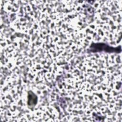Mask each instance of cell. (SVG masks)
I'll use <instances>...</instances> for the list:
<instances>
[{"label": "cell", "instance_id": "cell-1", "mask_svg": "<svg viewBox=\"0 0 122 122\" xmlns=\"http://www.w3.org/2000/svg\"><path fill=\"white\" fill-rule=\"evenodd\" d=\"M38 97L32 91H29L28 95V105L30 107H34L37 103Z\"/></svg>", "mask_w": 122, "mask_h": 122}]
</instances>
